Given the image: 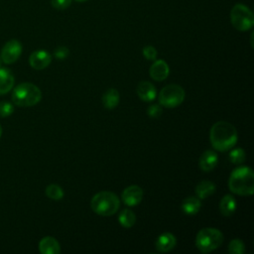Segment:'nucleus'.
<instances>
[{"label":"nucleus","mask_w":254,"mask_h":254,"mask_svg":"<svg viewBox=\"0 0 254 254\" xmlns=\"http://www.w3.org/2000/svg\"><path fill=\"white\" fill-rule=\"evenodd\" d=\"M185 96V89L181 85L171 83L161 89L158 99L161 106L167 108H174L184 102Z\"/></svg>","instance_id":"423d86ee"},{"label":"nucleus","mask_w":254,"mask_h":254,"mask_svg":"<svg viewBox=\"0 0 254 254\" xmlns=\"http://www.w3.org/2000/svg\"><path fill=\"white\" fill-rule=\"evenodd\" d=\"M121 198L127 206H135L139 204L143 198V190L136 185L129 186L123 190Z\"/></svg>","instance_id":"1a4fd4ad"},{"label":"nucleus","mask_w":254,"mask_h":254,"mask_svg":"<svg viewBox=\"0 0 254 254\" xmlns=\"http://www.w3.org/2000/svg\"><path fill=\"white\" fill-rule=\"evenodd\" d=\"M147 113H148V116L151 117V118H158L162 115L163 113V109H162V106L160 104H151L149 107H148V110H147Z\"/></svg>","instance_id":"a878e982"},{"label":"nucleus","mask_w":254,"mask_h":254,"mask_svg":"<svg viewBox=\"0 0 254 254\" xmlns=\"http://www.w3.org/2000/svg\"><path fill=\"white\" fill-rule=\"evenodd\" d=\"M142 52L144 57L149 61H154L157 58V50L153 46H146Z\"/></svg>","instance_id":"bb28decb"},{"label":"nucleus","mask_w":254,"mask_h":254,"mask_svg":"<svg viewBox=\"0 0 254 254\" xmlns=\"http://www.w3.org/2000/svg\"><path fill=\"white\" fill-rule=\"evenodd\" d=\"M245 251V245L242 240L235 238L228 244V252L230 254H243Z\"/></svg>","instance_id":"b1692460"},{"label":"nucleus","mask_w":254,"mask_h":254,"mask_svg":"<svg viewBox=\"0 0 254 254\" xmlns=\"http://www.w3.org/2000/svg\"><path fill=\"white\" fill-rule=\"evenodd\" d=\"M200 206L201 202L197 196H188L183 200L181 208L185 214L194 215L199 211Z\"/></svg>","instance_id":"dca6fc26"},{"label":"nucleus","mask_w":254,"mask_h":254,"mask_svg":"<svg viewBox=\"0 0 254 254\" xmlns=\"http://www.w3.org/2000/svg\"><path fill=\"white\" fill-rule=\"evenodd\" d=\"M14 111V106L8 101H0V117H8Z\"/></svg>","instance_id":"393cba45"},{"label":"nucleus","mask_w":254,"mask_h":254,"mask_svg":"<svg viewBox=\"0 0 254 254\" xmlns=\"http://www.w3.org/2000/svg\"><path fill=\"white\" fill-rule=\"evenodd\" d=\"M46 194L53 200H60L64 195L63 189L56 184H51L46 188Z\"/></svg>","instance_id":"4be33fe9"},{"label":"nucleus","mask_w":254,"mask_h":254,"mask_svg":"<svg viewBox=\"0 0 254 254\" xmlns=\"http://www.w3.org/2000/svg\"><path fill=\"white\" fill-rule=\"evenodd\" d=\"M51 4L55 9L64 10L71 4V0H51Z\"/></svg>","instance_id":"c85d7f7f"},{"label":"nucleus","mask_w":254,"mask_h":254,"mask_svg":"<svg viewBox=\"0 0 254 254\" xmlns=\"http://www.w3.org/2000/svg\"><path fill=\"white\" fill-rule=\"evenodd\" d=\"M90 206L96 214L100 216H110L118 211L120 200L114 192L103 190L92 196Z\"/></svg>","instance_id":"7ed1b4c3"},{"label":"nucleus","mask_w":254,"mask_h":254,"mask_svg":"<svg viewBox=\"0 0 254 254\" xmlns=\"http://www.w3.org/2000/svg\"><path fill=\"white\" fill-rule=\"evenodd\" d=\"M14 85V76L10 69L0 67V95L9 92Z\"/></svg>","instance_id":"a211bd4d"},{"label":"nucleus","mask_w":254,"mask_h":254,"mask_svg":"<svg viewBox=\"0 0 254 254\" xmlns=\"http://www.w3.org/2000/svg\"><path fill=\"white\" fill-rule=\"evenodd\" d=\"M170 73V67L164 60H157L150 66L149 74L150 76L157 81L165 80Z\"/></svg>","instance_id":"9b49d317"},{"label":"nucleus","mask_w":254,"mask_h":254,"mask_svg":"<svg viewBox=\"0 0 254 254\" xmlns=\"http://www.w3.org/2000/svg\"><path fill=\"white\" fill-rule=\"evenodd\" d=\"M1 135H2V127L0 125V137H1Z\"/></svg>","instance_id":"c756f323"},{"label":"nucleus","mask_w":254,"mask_h":254,"mask_svg":"<svg viewBox=\"0 0 254 254\" xmlns=\"http://www.w3.org/2000/svg\"><path fill=\"white\" fill-rule=\"evenodd\" d=\"M1 63H2V60H1V57H0V67H1Z\"/></svg>","instance_id":"2f4dec72"},{"label":"nucleus","mask_w":254,"mask_h":254,"mask_svg":"<svg viewBox=\"0 0 254 254\" xmlns=\"http://www.w3.org/2000/svg\"><path fill=\"white\" fill-rule=\"evenodd\" d=\"M223 242L222 232L213 227L200 229L195 237V246L201 253H209L217 249Z\"/></svg>","instance_id":"39448f33"},{"label":"nucleus","mask_w":254,"mask_h":254,"mask_svg":"<svg viewBox=\"0 0 254 254\" xmlns=\"http://www.w3.org/2000/svg\"><path fill=\"white\" fill-rule=\"evenodd\" d=\"M230 21L232 26L241 32L250 30L254 25V16L252 11L243 4H236L230 12Z\"/></svg>","instance_id":"0eeeda50"},{"label":"nucleus","mask_w":254,"mask_h":254,"mask_svg":"<svg viewBox=\"0 0 254 254\" xmlns=\"http://www.w3.org/2000/svg\"><path fill=\"white\" fill-rule=\"evenodd\" d=\"M236 206V199L231 194H225L219 201V211L223 216H231L235 212Z\"/></svg>","instance_id":"f3484780"},{"label":"nucleus","mask_w":254,"mask_h":254,"mask_svg":"<svg viewBox=\"0 0 254 254\" xmlns=\"http://www.w3.org/2000/svg\"><path fill=\"white\" fill-rule=\"evenodd\" d=\"M42 99L40 88L31 83L23 82L17 85L12 92V101L14 104L22 107H29L38 104Z\"/></svg>","instance_id":"20e7f679"},{"label":"nucleus","mask_w":254,"mask_h":254,"mask_svg":"<svg viewBox=\"0 0 254 254\" xmlns=\"http://www.w3.org/2000/svg\"><path fill=\"white\" fill-rule=\"evenodd\" d=\"M22 54V45L18 40L8 41L1 50V60L3 63L10 64L15 63Z\"/></svg>","instance_id":"6e6552de"},{"label":"nucleus","mask_w":254,"mask_h":254,"mask_svg":"<svg viewBox=\"0 0 254 254\" xmlns=\"http://www.w3.org/2000/svg\"><path fill=\"white\" fill-rule=\"evenodd\" d=\"M218 162L217 154L212 150L204 151L198 159V166L203 172L212 171Z\"/></svg>","instance_id":"4468645a"},{"label":"nucleus","mask_w":254,"mask_h":254,"mask_svg":"<svg viewBox=\"0 0 254 254\" xmlns=\"http://www.w3.org/2000/svg\"><path fill=\"white\" fill-rule=\"evenodd\" d=\"M39 250L42 254H59L61 252V246L56 238L45 236L39 242Z\"/></svg>","instance_id":"2eb2a0df"},{"label":"nucleus","mask_w":254,"mask_h":254,"mask_svg":"<svg viewBox=\"0 0 254 254\" xmlns=\"http://www.w3.org/2000/svg\"><path fill=\"white\" fill-rule=\"evenodd\" d=\"M52 62V56L49 52L45 50L35 51L31 54L29 58V64L34 69H44Z\"/></svg>","instance_id":"9d476101"},{"label":"nucleus","mask_w":254,"mask_h":254,"mask_svg":"<svg viewBox=\"0 0 254 254\" xmlns=\"http://www.w3.org/2000/svg\"><path fill=\"white\" fill-rule=\"evenodd\" d=\"M69 55V50L66 47H58L55 51H54V56L58 59V60H64L68 57Z\"/></svg>","instance_id":"cd10ccee"},{"label":"nucleus","mask_w":254,"mask_h":254,"mask_svg":"<svg viewBox=\"0 0 254 254\" xmlns=\"http://www.w3.org/2000/svg\"><path fill=\"white\" fill-rule=\"evenodd\" d=\"M120 100V96H119V92L117 89L115 88H108L101 97V101L103 106L106 109H114Z\"/></svg>","instance_id":"6ab92c4d"},{"label":"nucleus","mask_w":254,"mask_h":254,"mask_svg":"<svg viewBox=\"0 0 254 254\" xmlns=\"http://www.w3.org/2000/svg\"><path fill=\"white\" fill-rule=\"evenodd\" d=\"M176 244V236L171 232H164L158 236L155 246L159 252H169L175 248Z\"/></svg>","instance_id":"ddd939ff"},{"label":"nucleus","mask_w":254,"mask_h":254,"mask_svg":"<svg viewBox=\"0 0 254 254\" xmlns=\"http://www.w3.org/2000/svg\"><path fill=\"white\" fill-rule=\"evenodd\" d=\"M238 139L236 128L229 122L218 121L214 123L209 132L211 146L220 152H225L233 148Z\"/></svg>","instance_id":"f257e3e1"},{"label":"nucleus","mask_w":254,"mask_h":254,"mask_svg":"<svg viewBox=\"0 0 254 254\" xmlns=\"http://www.w3.org/2000/svg\"><path fill=\"white\" fill-rule=\"evenodd\" d=\"M118 221L121 226H123L125 228H130L136 222V215L131 209L124 208L120 211V213L118 215Z\"/></svg>","instance_id":"412c9836"},{"label":"nucleus","mask_w":254,"mask_h":254,"mask_svg":"<svg viewBox=\"0 0 254 254\" xmlns=\"http://www.w3.org/2000/svg\"><path fill=\"white\" fill-rule=\"evenodd\" d=\"M229 190L238 195H251L254 191V173L247 166L234 169L228 179Z\"/></svg>","instance_id":"f03ea898"},{"label":"nucleus","mask_w":254,"mask_h":254,"mask_svg":"<svg viewBox=\"0 0 254 254\" xmlns=\"http://www.w3.org/2000/svg\"><path fill=\"white\" fill-rule=\"evenodd\" d=\"M75 1H77V2H83V1H85V0H75Z\"/></svg>","instance_id":"7c9ffc66"},{"label":"nucleus","mask_w":254,"mask_h":254,"mask_svg":"<svg viewBox=\"0 0 254 254\" xmlns=\"http://www.w3.org/2000/svg\"><path fill=\"white\" fill-rule=\"evenodd\" d=\"M136 92L139 98L145 102H151L157 96V89L155 85L150 81H146V80L141 81L137 85Z\"/></svg>","instance_id":"f8f14e48"},{"label":"nucleus","mask_w":254,"mask_h":254,"mask_svg":"<svg viewBox=\"0 0 254 254\" xmlns=\"http://www.w3.org/2000/svg\"><path fill=\"white\" fill-rule=\"evenodd\" d=\"M229 161L234 165H240L245 161V151L242 148H235L229 153Z\"/></svg>","instance_id":"5701e85b"},{"label":"nucleus","mask_w":254,"mask_h":254,"mask_svg":"<svg viewBox=\"0 0 254 254\" xmlns=\"http://www.w3.org/2000/svg\"><path fill=\"white\" fill-rule=\"evenodd\" d=\"M216 190V186L210 181H202L195 187V194L199 199H205Z\"/></svg>","instance_id":"aec40b11"}]
</instances>
